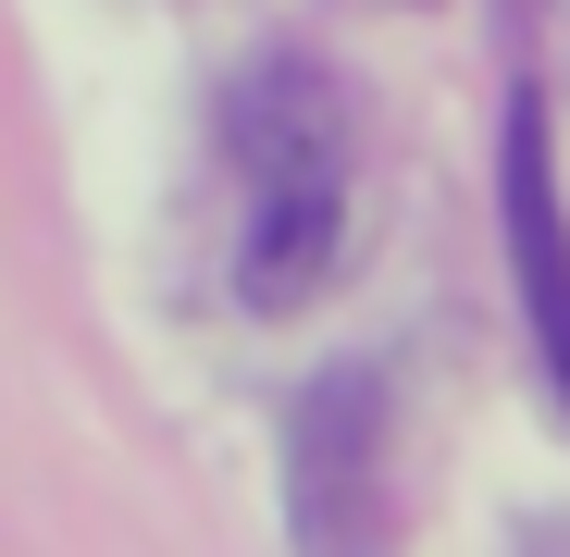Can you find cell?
<instances>
[{"label": "cell", "instance_id": "obj_2", "mask_svg": "<svg viewBox=\"0 0 570 557\" xmlns=\"http://www.w3.org/2000/svg\"><path fill=\"white\" fill-rule=\"evenodd\" d=\"M509 260H521V298H533V347L570 397V211L546 186V112H509Z\"/></svg>", "mask_w": 570, "mask_h": 557}, {"label": "cell", "instance_id": "obj_1", "mask_svg": "<svg viewBox=\"0 0 570 557\" xmlns=\"http://www.w3.org/2000/svg\"><path fill=\"white\" fill-rule=\"evenodd\" d=\"M236 173H248L236 298L248 310H298L335 272V236H347V100L311 62H261L236 87Z\"/></svg>", "mask_w": 570, "mask_h": 557}]
</instances>
